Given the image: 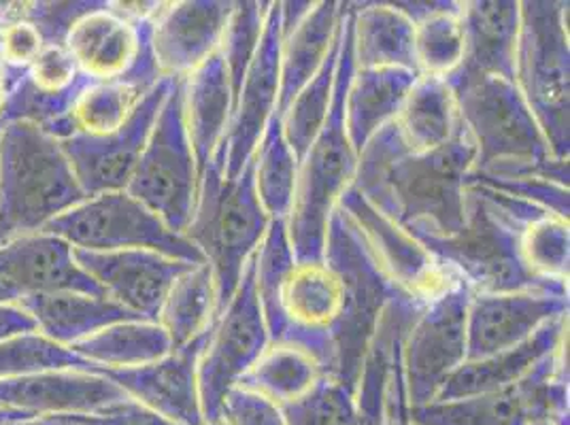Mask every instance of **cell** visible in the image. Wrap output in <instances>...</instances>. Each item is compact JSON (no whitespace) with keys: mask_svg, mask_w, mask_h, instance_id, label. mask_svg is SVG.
Segmentation results:
<instances>
[{"mask_svg":"<svg viewBox=\"0 0 570 425\" xmlns=\"http://www.w3.org/2000/svg\"><path fill=\"white\" fill-rule=\"evenodd\" d=\"M473 166L475 145L466 130L439 149L415 154L390 123L357 156L354 188L411 235L453 237L469 219Z\"/></svg>","mask_w":570,"mask_h":425,"instance_id":"cell-1","label":"cell"},{"mask_svg":"<svg viewBox=\"0 0 570 425\" xmlns=\"http://www.w3.org/2000/svg\"><path fill=\"white\" fill-rule=\"evenodd\" d=\"M469 139L475 145L471 172L490 177H541L569 186V160L551 154L522 92L502 77L448 81Z\"/></svg>","mask_w":570,"mask_h":425,"instance_id":"cell-2","label":"cell"},{"mask_svg":"<svg viewBox=\"0 0 570 425\" xmlns=\"http://www.w3.org/2000/svg\"><path fill=\"white\" fill-rule=\"evenodd\" d=\"M354 71L352 7L347 4L333 107L322 130L301 160L294 205L285 219L296 261L324 260L331 217L338 207L341 196L356 181L357 156L345 130V98Z\"/></svg>","mask_w":570,"mask_h":425,"instance_id":"cell-3","label":"cell"},{"mask_svg":"<svg viewBox=\"0 0 570 425\" xmlns=\"http://www.w3.org/2000/svg\"><path fill=\"white\" fill-rule=\"evenodd\" d=\"M271 221L256 194L252 160L235 179H228L219 149L200 175L194 212L184 233L214 273L217 315L233 300Z\"/></svg>","mask_w":570,"mask_h":425,"instance_id":"cell-4","label":"cell"},{"mask_svg":"<svg viewBox=\"0 0 570 425\" xmlns=\"http://www.w3.org/2000/svg\"><path fill=\"white\" fill-rule=\"evenodd\" d=\"M86 198L60 141L24 121L0 126V243L43 233Z\"/></svg>","mask_w":570,"mask_h":425,"instance_id":"cell-5","label":"cell"},{"mask_svg":"<svg viewBox=\"0 0 570 425\" xmlns=\"http://www.w3.org/2000/svg\"><path fill=\"white\" fill-rule=\"evenodd\" d=\"M324 261L336 273L343 287L341 313L328 336L324 377L333 378L356 394L364 357L380 330L383 313L399 303H420L390 284L338 207L328 224Z\"/></svg>","mask_w":570,"mask_h":425,"instance_id":"cell-6","label":"cell"},{"mask_svg":"<svg viewBox=\"0 0 570 425\" xmlns=\"http://www.w3.org/2000/svg\"><path fill=\"white\" fill-rule=\"evenodd\" d=\"M569 2H520L515 86L522 92L556 158L569 160Z\"/></svg>","mask_w":570,"mask_h":425,"instance_id":"cell-7","label":"cell"},{"mask_svg":"<svg viewBox=\"0 0 570 425\" xmlns=\"http://www.w3.org/2000/svg\"><path fill=\"white\" fill-rule=\"evenodd\" d=\"M413 237L475 294L569 289V284L543 281L528 270L520 251V233L504 224L473 189H469V219L460 233L445 238Z\"/></svg>","mask_w":570,"mask_h":425,"instance_id":"cell-8","label":"cell"},{"mask_svg":"<svg viewBox=\"0 0 570 425\" xmlns=\"http://www.w3.org/2000/svg\"><path fill=\"white\" fill-rule=\"evenodd\" d=\"M198 184V162L184 121L181 81L173 79L126 191L158 215L173 233L184 235L196 205Z\"/></svg>","mask_w":570,"mask_h":425,"instance_id":"cell-9","label":"cell"},{"mask_svg":"<svg viewBox=\"0 0 570 425\" xmlns=\"http://www.w3.org/2000/svg\"><path fill=\"white\" fill-rule=\"evenodd\" d=\"M43 233L60 237L83 251H156L173 260L203 264L200 251L184 235L142 207L128 191H107L86 198L53 221Z\"/></svg>","mask_w":570,"mask_h":425,"instance_id":"cell-10","label":"cell"},{"mask_svg":"<svg viewBox=\"0 0 570 425\" xmlns=\"http://www.w3.org/2000/svg\"><path fill=\"white\" fill-rule=\"evenodd\" d=\"M537 419L569 422L567 343L511 389L409 408L411 425H530Z\"/></svg>","mask_w":570,"mask_h":425,"instance_id":"cell-11","label":"cell"},{"mask_svg":"<svg viewBox=\"0 0 570 425\" xmlns=\"http://www.w3.org/2000/svg\"><path fill=\"white\" fill-rule=\"evenodd\" d=\"M271 336L264 324L256 287L254 258L247 261L233 300L215 317L205 349L198 357V396L205 424H215L226 394L254 366L268 347Z\"/></svg>","mask_w":570,"mask_h":425,"instance_id":"cell-12","label":"cell"},{"mask_svg":"<svg viewBox=\"0 0 570 425\" xmlns=\"http://www.w3.org/2000/svg\"><path fill=\"white\" fill-rule=\"evenodd\" d=\"M338 209L345 212L381 273L411 300L426 307L462 284L455 273L428 251L420 238L380 211L360 189H347L338 200Z\"/></svg>","mask_w":570,"mask_h":425,"instance_id":"cell-13","label":"cell"},{"mask_svg":"<svg viewBox=\"0 0 570 425\" xmlns=\"http://www.w3.org/2000/svg\"><path fill=\"white\" fill-rule=\"evenodd\" d=\"M471 294L466 285H455L426 305L404 332L401 364L409 408L434 401L445 380L466 362Z\"/></svg>","mask_w":570,"mask_h":425,"instance_id":"cell-14","label":"cell"},{"mask_svg":"<svg viewBox=\"0 0 570 425\" xmlns=\"http://www.w3.org/2000/svg\"><path fill=\"white\" fill-rule=\"evenodd\" d=\"M170 86L173 79H163L154 86L118 130L109 135L75 132L71 139L60 141L75 179L88 198L107 191H126Z\"/></svg>","mask_w":570,"mask_h":425,"instance_id":"cell-15","label":"cell"},{"mask_svg":"<svg viewBox=\"0 0 570 425\" xmlns=\"http://www.w3.org/2000/svg\"><path fill=\"white\" fill-rule=\"evenodd\" d=\"M282 7L271 2L266 13V26L262 34L261 48L238 88L233 121L222 145L224 151V175L235 179L238 172L249 165L264 130L271 119L277 116L282 75Z\"/></svg>","mask_w":570,"mask_h":425,"instance_id":"cell-16","label":"cell"},{"mask_svg":"<svg viewBox=\"0 0 570 425\" xmlns=\"http://www.w3.org/2000/svg\"><path fill=\"white\" fill-rule=\"evenodd\" d=\"M560 317H569V289L473 291L466 313V359L518 347Z\"/></svg>","mask_w":570,"mask_h":425,"instance_id":"cell-17","label":"cell"},{"mask_svg":"<svg viewBox=\"0 0 570 425\" xmlns=\"http://www.w3.org/2000/svg\"><path fill=\"white\" fill-rule=\"evenodd\" d=\"M207 334L190 345L135 368L95 370L111 378L130 401L141 404L160 419L173 425H203V408L198 396V357L205 349Z\"/></svg>","mask_w":570,"mask_h":425,"instance_id":"cell-18","label":"cell"},{"mask_svg":"<svg viewBox=\"0 0 570 425\" xmlns=\"http://www.w3.org/2000/svg\"><path fill=\"white\" fill-rule=\"evenodd\" d=\"M72 256L107 298L151 322H156L168 289L194 266L145 249L107 254L72 249Z\"/></svg>","mask_w":570,"mask_h":425,"instance_id":"cell-19","label":"cell"},{"mask_svg":"<svg viewBox=\"0 0 570 425\" xmlns=\"http://www.w3.org/2000/svg\"><path fill=\"white\" fill-rule=\"evenodd\" d=\"M230 0L160 2L149 18L151 49L165 79H186L219 49Z\"/></svg>","mask_w":570,"mask_h":425,"instance_id":"cell-20","label":"cell"},{"mask_svg":"<svg viewBox=\"0 0 570 425\" xmlns=\"http://www.w3.org/2000/svg\"><path fill=\"white\" fill-rule=\"evenodd\" d=\"M128 396L111 378L88 370H48L0 378V411L26 419L49 415H83L111 408Z\"/></svg>","mask_w":570,"mask_h":425,"instance_id":"cell-21","label":"cell"},{"mask_svg":"<svg viewBox=\"0 0 570 425\" xmlns=\"http://www.w3.org/2000/svg\"><path fill=\"white\" fill-rule=\"evenodd\" d=\"M343 287L326 261H296L282 294L284 340L309 352L322 373L328 364V336L338 319Z\"/></svg>","mask_w":570,"mask_h":425,"instance_id":"cell-22","label":"cell"},{"mask_svg":"<svg viewBox=\"0 0 570 425\" xmlns=\"http://www.w3.org/2000/svg\"><path fill=\"white\" fill-rule=\"evenodd\" d=\"M0 279L13 285L20 296L51 291H83L105 296L72 256V247L48 233L26 235L0 243Z\"/></svg>","mask_w":570,"mask_h":425,"instance_id":"cell-23","label":"cell"},{"mask_svg":"<svg viewBox=\"0 0 570 425\" xmlns=\"http://www.w3.org/2000/svg\"><path fill=\"white\" fill-rule=\"evenodd\" d=\"M464 58L445 79L502 77L515 83V53L520 39L518 0H471L462 2Z\"/></svg>","mask_w":570,"mask_h":425,"instance_id":"cell-24","label":"cell"},{"mask_svg":"<svg viewBox=\"0 0 570 425\" xmlns=\"http://www.w3.org/2000/svg\"><path fill=\"white\" fill-rule=\"evenodd\" d=\"M141 28L142 20L128 18L116 2L105 0L100 9L72 26L65 48L88 79L121 81L137 62Z\"/></svg>","mask_w":570,"mask_h":425,"instance_id":"cell-25","label":"cell"},{"mask_svg":"<svg viewBox=\"0 0 570 425\" xmlns=\"http://www.w3.org/2000/svg\"><path fill=\"white\" fill-rule=\"evenodd\" d=\"M569 317H560L537 332L522 345L504 349L481 359H466L452 377L445 380L434 401H453L497 394L515 387L528 377L546 357L567 343ZM432 401V402H434Z\"/></svg>","mask_w":570,"mask_h":425,"instance_id":"cell-26","label":"cell"},{"mask_svg":"<svg viewBox=\"0 0 570 425\" xmlns=\"http://www.w3.org/2000/svg\"><path fill=\"white\" fill-rule=\"evenodd\" d=\"M179 81L186 132L198 162V172L203 175L205 166L212 162L226 141L233 121L235 95L219 51Z\"/></svg>","mask_w":570,"mask_h":425,"instance_id":"cell-27","label":"cell"},{"mask_svg":"<svg viewBox=\"0 0 570 425\" xmlns=\"http://www.w3.org/2000/svg\"><path fill=\"white\" fill-rule=\"evenodd\" d=\"M347 4L322 0L313 2L305 18L292 28L282 30V56H279V75L282 92L277 116L282 118L289 102L309 83L317 71L324 67L334 41L341 32L343 16Z\"/></svg>","mask_w":570,"mask_h":425,"instance_id":"cell-28","label":"cell"},{"mask_svg":"<svg viewBox=\"0 0 570 425\" xmlns=\"http://www.w3.org/2000/svg\"><path fill=\"white\" fill-rule=\"evenodd\" d=\"M35 319L37 332L60 347H71L119 322L142 319L107 296L83 291L28 294L18 303Z\"/></svg>","mask_w":570,"mask_h":425,"instance_id":"cell-29","label":"cell"},{"mask_svg":"<svg viewBox=\"0 0 570 425\" xmlns=\"http://www.w3.org/2000/svg\"><path fill=\"white\" fill-rule=\"evenodd\" d=\"M352 7V39L356 69L417 71L415 24L396 2Z\"/></svg>","mask_w":570,"mask_h":425,"instance_id":"cell-30","label":"cell"},{"mask_svg":"<svg viewBox=\"0 0 570 425\" xmlns=\"http://www.w3.org/2000/svg\"><path fill=\"white\" fill-rule=\"evenodd\" d=\"M420 75L403 69H356L345 98V130L356 156L394 123Z\"/></svg>","mask_w":570,"mask_h":425,"instance_id":"cell-31","label":"cell"},{"mask_svg":"<svg viewBox=\"0 0 570 425\" xmlns=\"http://www.w3.org/2000/svg\"><path fill=\"white\" fill-rule=\"evenodd\" d=\"M396 128L409 151L439 149L464 132L455 96L445 79L420 75L406 95Z\"/></svg>","mask_w":570,"mask_h":425,"instance_id":"cell-32","label":"cell"},{"mask_svg":"<svg viewBox=\"0 0 570 425\" xmlns=\"http://www.w3.org/2000/svg\"><path fill=\"white\" fill-rule=\"evenodd\" d=\"M424 310L413 303L392 305L381 317L380 330L375 334L368 354L364 357V368L357 380L356 419L354 425H390V373L394 345L411 328L415 317Z\"/></svg>","mask_w":570,"mask_h":425,"instance_id":"cell-33","label":"cell"},{"mask_svg":"<svg viewBox=\"0 0 570 425\" xmlns=\"http://www.w3.org/2000/svg\"><path fill=\"white\" fill-rule=\"evenodd\" d=\"M415 24V62L426 77L448 79L464 58L462 2H396Z\"/></svg>","mask_w":570,"mask_h":425,"instance_id":"cell-34","label":"cell"},{"mask_svg":"<svg viewBox=\"0 0 570 425\" xmlns=\"http://www.w3.org/2000/svg\"><path fill=\"white\" fill-rule=\"evenodd\" d=\"M69 349L92 364L95 370H118L151 364L170 354L173 345L158 322L130 319L81 338Z\"/></svg>","mask_w":570,"mask_h":425,"instance_id":"cell-35","label":"cell"},{"mask_svg":"<svg viewBox=\"0 0 570 425\" xmlns=\"http://www.w3.org/2000/svg\"><path fill=\"white\" fill-rule=\"evenodd\" d=\"M322 378V366L309 352L294 343L279 340L268 343L254 366L238 380V387L261 394L277 406H285L303 398Z\"/></svg>","mask_w":570,"mask_h":425,"instance_id":"cell-36","label":"cell"},{"mask_svg":"<svg viewBox=\"0 0 570 425\" xmlns=\"http://www.w3.org/2000/svg\"><path fill=\"white\" fill-rule=\"evenodd\" d=\"M217 317V294L214 273L207 261L194 264L173 287L158 310L156 322L170 338L173 349L186 347L214 326Z\"/></svg>","mask_w":570,"mask_h":425,"instance_id":"cell-37","label":"cell"},{"mask_svg":"<svg viewBox=\"0 0 570 425\" xmlns=\"http://www.w3.org/2000/svg\"><path fill=\"white\" fill-rule=\"evenodd\" d=\"M254 186L262 209L271 219H287L298 184V158L285 139L282 118L271 119L252 156Z\"/></svg>","mask_w":570,"mask_h":425,"instance_id":"cell-38","label":"cell"},{"mask_svg":"<svg viewBox=\"0 0 570 425\" xmlns=\"http://www.w3.org/2000/svg\"><path fill=\"white\" fill-rule=\"evenodd\" d=\"M294 264L296 256L287 235V221L273 219L254 254V287L271 343L284 340L282 294Z\"/></svg>","mask_w":570,"mask_h":425,"instance_id":"cell-39","label":"cell"},{"mask_svg":"<svg viewBox=\"0 0 570 425\" xmlns=\"http://www.w3.org/2000/svg\"><path fill=\"white\" fill-rule=\"evenodd\" d=\"M347 11V9H345ZM345 20V16H343ZM341 39H343V24L341 32L334 41L333 49L324 62V67L317 71V75L311 79L309 83L296 95V98L289 102L282 116L284 123V135L294 156L298 162L307 154L313 139L322 130L324 121L331 113L334 100V86H336V67H338V51H341Z\"/></svg>","mask_w":570,"mask_h":425,"instance_id":"cell-40","label":"cell"},{"mask_svg":"<svg viewBox=\"0 0 570 425\" xmlns=\"http://www.w3.org/2000/svg\"><path fill=\"white\" fill-rule=\"evenodd\" d=\"M145 95L119 81H90L72 105L75 130L81 135H109L118 130Z\"/></svg>","mask_w":570,"mask_h":425,"instance_id":"cell-41","label":"cell"},{"mask_svg":"<svg viewBox=\"0 0 570 425\" xmlns=\"http://www.w3.org/2000/svg\"><path fill=\"white\" fill-rule=\"evenodd\" d=\"M268 7H271V2H258V0L233 2V11H230V18L224 28L217 51H219L222 62L228 72L235 98H237L238 88H240L245 75L256 58V51L261 48Z\"/></svg>","mask_w":570,"mask_h":425,"instance_id":"cell-42","label":"cell"},{"mask_svg":"<svg viewBox=\"0 0 570 425\" xmlns=\"http://www.w3.org/2000/svg\"><path fill=\"white\" fill-rule=\"evenodd\" d=\"M569 219L549 215L520 233V251L528 270L553 284H569Z\"/></svg>","mask_w":570,"mask_h":425,"instance_id":"cell-43","label":"cell"},{"mask_svg":"<svg viewBox=\"0 0 570 425\" xmlns=\"http://www.w3.org/2000/svg\"><path fill=\"white\" fill-rule=\"evenodd\" d=\"M48 370H88L95 366L41 336L39 332L22 334L0 343V378L26 377Z\"/></svg>","mask_w":570,"mask_h":425,"instance_id":"cell-44","label":"cell"},{"mask_svg":"<svg viewBox=\"0 0 570 425\" xmlns=\"http://www.w3.org/2000/svg\"><path fill=\"white\" fill-rule=\"evenodd\" d=\"M285 425H354L356 394L333 378H322L303 398L282 406Z\"/></svg>","mask_w":570,"mask_h":425,"instance_id":"cell-45","label":"cell"},{"mask_svg":"<svg viewBox=\"0 0 570 425\" xmlns=\"http://www.w3.org/2000/svg\"><path fill=\"white\" fill-rule=\"evenodd\" d=\"M466 186H483V188L499 189L513 198L532 202L546 211L553 212L562 219H569L570 196L569 186L541 179V177H490L471 172Z\"/></svg>","mask_w":570,"mask_h":425,"instance_id":"cell-46","label":"cell"},{"mask_svg":"<svg viewBox=\"0 0 570 425\" xmlns=\"http://www.w3.org/2000/svg\"><path fill=\"white\" fill-rule=\"evenodd\" d=\"M46 48L39 30L26 20L0 26V83L2 96L11 90Z\"/></svg>","mask_w":570,"mask_h":425,"instance_id":"cell-47","label":"cell"},{"mask_svg":"<svg viewBox=\"0 0 570 425\" xmlns=\"http://www.w3.org/2000/svg\"><path fill=\"white\" fill-rule=\"evenodd\" d=\"M105 0L26 2L24 20L39 30L46 46H65L67 34L81 18L100 9Z\"/></svg>","mask_w":570,"mask_h":425,"instance_id":"cell-48","label":"cell"},{"mask_svg":"<svg viewBox=\"0 0 570 425\" xmlns=\"http://www.w3.org/2000/svg\"><path fill=\"white\" fill-rule=\"evenodd\" d=\"M26 79L35 88L51 95L69 92L92 81L83 72H79L65 46H46L39 58L32 62V67L26 71Z\"/></svg>","mask_w":570,"mask_h":425,"instance_id":"cell-49","label":"cell"},{"mask_svg":"<svg viewBox=\"0 0 570 425\" xmlns=\"http://www.w3.org/2000/svg\"><path fill=\"white\" fill-rule=\"evenodd\" d=\"M219 425H285L284 411L245 387H233L219 406Z\"/></svg>","mask_w":570,"mask_h":425,"instance_id":"cell-50","label":"cell"},{"mask_svg":"<svg viewBox=\"0 0 570 425\" xmlns=\"http://www.w3.org/2000/svg\"><path fill=\"white\" fill-rule=\"evenodd\" d=\"M403 336L396 340L394 355H392V373H390V389H387L390 425H411V422H409V402H406V392H404L403 364H401Z\"/></svg>","mask_w":570,"mask_h":425,"instance_id":"cell-51","label":"cell"},{"mask_svg":"<svg viewBox=\"0 0 570 425\" xmlns=\"http://www.w3.org/2000/svg\"><path fill=\"white\" fill-rule=\"evenodd\" d=\"M37 332L35 319L20 305H0V343Z\"/></svg>","mask_w":570,"mask_h":425,"instance_id":"cell-52","label":"cell"},{"mask_svg":"<svg viewBox=\"0 0 570 425\" xmlns=\"http://www.w3.org/2000/svg\"><path fill=\"white\" fill-rule=\"evenodd\" d=\"M20 298H22L20 291L13 285H9L4 279H0V305H18Z\"/></svg>","mask_w":570,"mask_h":425,"instance_id":"cell-53","label":"cell"},{"mask_svg":"<svg viewBox=\"0 0 570 425\" xmlns=\"http://www.w3.org/2000/svg\"><path fill=\"white\" fill-rule=\"evenodd\" d=\"M530 425H569V422H553V419H537Z\"/></svg>","mask_w":570,"mask_h":425,"instance_id":"cell-54","label":"cell"},{"mask_svg":"<svg viewBox=\"0 0 570 425\" xmlns=\"http://www.w3.org/2000/svg\"><path fill=\"white\" fill-rule=\"evenodd\" d=\"M0 107H2V83H0Z\"/></svg>","mask_w":570,"mask_h":425,"instance_id":"cell-55","label":"cell"}]
</instances>
